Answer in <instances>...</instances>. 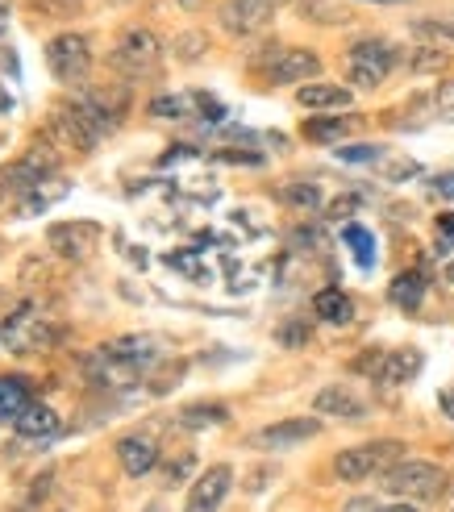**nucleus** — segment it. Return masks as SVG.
<instances>
[{"label":"nucleus","instance_id":"19","mask_svg":"<svg viewBox=\"0 0 454 512\" xmlns=\"http://www.w3.org/2000/svg\"><path fill=\"white\" fill-rule=\"evenodd\" d=\"M105 354H113L117 363H125V367H134V371H142V367H150L159 358V342L150 338V334H138V338H117V342H109V346H100Z\"/></svg>","mask_w":454,"mask_h":512},{"label":"nucleus","instance_id":"37","mask_svg":"<svg viewBox=\"0 0 454 512\" xmlns=\"http://www.w3.org/2000/svg\"><path fill=\"white\" fill-rule=\"evenodd\" d=\"M280 342H284V346L309 342V329H305V325H284V329H280Z\"/></svg>","mask_w":454,"mask_h":512},{"label":"nucleus","instance_id":"24","mask_svg":"<svg viewBox=\"0 0 454 512\" xmlns=\"http://www.w3.org/2000/svg\"><path fill=\"white\" fill-rule=\"evenodd\" d=\"M350 125H355L350 117L321 113V117H309V121H305V130H300V134H305L309 142H317V146H330V142H342V138L350 134Z\"/></svg>","mask_w":454,"mask_h":512},{"label":"nucleus","instance_id":"21","mask_svg":"<svg viewBox=\"0 0 454 512\" xmlns=\"http://www.w3.org/2000/svg\"><path fill=\"white\" fill-rule=\"evenodd\" d=\"M313 313L325 325H350V321H355V300H350L342 288H321L313 296Z\"/></svg>","mask_w":454,"mask_h":512},{"label":"nucleus","instance_id":"43","mask_svg":"<svg viewBox=\"0 0 454 512\" xmlns=\"http://www.w3.org/2000/svg\"><path fill=\"white\" fill-rule=\"evenodd\" d=\"M380 512H417L409 500H400V504H388V508H380Z\"/></svg>","mask_w":454,"mask_h":512},{"label":"nucleus","instance_id":"46","mask_svg":"<svg viewBox=\"0 0 454 512\" xmlns=\"http://www.w3.org/2000/svg\"><path fill=\"white\" fill-rule=\"evenodd\" d=\"M9 25V5H0V30H5Z\"/></svg>","mask_w":454,"mask_h":512},{"label":"nucleus","instance_id":"3","mask_svg":"<svg viewBox=\"0 0 454 512\" xmlns=\"http://www.w3.org/2000/svg\"><path fill=\"white\" fill-rule=\"evenodd\" d=\"M396 46L384 38H363L346 50V80L355 88H380L396 67Z\"/></svg>","mask_w":454,"mask_h":512},{"label":"nucleus","instance_id":"10","mask_svg":"<svg viewBox=\"0 0 454 512\" xmlns=\"http://www.w3.org/2000/svg\"><path fill=\"white\" fill-rule=\"evenodd\" d=\"M321 433L317 417H288V421H275L263 425L259 433H250V446L255 450H292V446H305L309 438Z\"/></svg>","mask_w":454,"mask_h":512},{"label":"nucleus","instance_id":"50","mask_svg":"<svg viewBox=\"0 0 454 512\" xmlns=\"http://www.w3.org/2000/svg\"><path fill=\"white\" fill-rule=\"evenodd\" d=\"M0 196H5V184H0Z\"/></svg>","mask_w":454,"mask_h":512},{"label":"nucleus","instance_id":"2","mask_svg":"<svg viewBox=\"0 0 454 512\" xmlns=\"http://www.w3.org/2000/svg\"><path fill=\"white\" fill-rule=\"evenodd\" d=\"M400 458H405V442L396 438H384V442H363V446H350L334 458V475L342 483H363V479H375L392 471Z\"/></svg>","mask_w":454,"mask_h":512},{"label":"nucleus","instance_id":"29","mask_svg":"<svg viewBox=\"0 0 454 512\" xmlns=\"http://www.w3.org/2000/svg\"><path fill=\"white\" fill-rule=\"evenodd\" d=\"M300 17H309V21H321V25H346L350 13L330 5V0H300Z\"/></svg>","mask_w":454,"mask_h":512},{"label":"nucleus","instance_id":"4","mask_svg":"<svg viewBox=\"0 0 454 512\" xmlns=\"http://www.w3.org/2000/svg\"><path fill=\"white\" fill-rule=\"evenodd\" d=\"M0 334H5V346L13 354H30L42 346H55L59 329L38 313V304H17V309L5 317V329H0Z\"/></svg>","mask_w":454,"mask_h":512},{"label":"nucleus","instance_id":"9","mask_svg":"<svg viewBox=\"0 0 454 512\" xmlns=\"http://www.w3.org/2000/svg\"><path fill=\"white\" fill-rule=\"evenodd\" d=\"M355 371L371 375L375 383L396 388V383H409L421 371V350H371L355 363Z\"/></svg>","mask_w":454,"mask_h":512},{"label":"nucleus","instance_id":"33","mask_svg":"<svg viewBox=\"0 0 454 512\" xmlns=\"http://www.w3.org/2000/svg\"><path fill=\"white\" fill-rule=\"evenodd\" d=\"M192 109L205 117V121H221L225 117V105H221L217 96H209V92H192Z\"/></svg>","mask_w":454,"mask_h":512},{"label":"nucleus","instance_id":"6","mask_svg":"<svg viewBox=\"0 0 454 512\" xmlns=\"http://www.w3.org/2000/svg\"><path fill=\"white\" fill-rule=\"evenodd\" d=\"M255 67L271 84H300V80H317L321 59L305 46H271L267 55L255 59Z\"/></svg>","mask_w":454,"mask_h":512},{"label":"nucleus","instance_id":"5","mask_svg":"<svg viewBox=\"0 0 454 512\" xmlns=\"http://www.w3.org/2000/svg\"><path fill=\"white\" fill-rule=\"evenodd\" d=\"M46 67H50V75H55L59 84L80 88V84L88 80V71H92L88 38H80V34H59V38H50V46H46Z\"/></svg>","mask_w":454,"mask_h":512},{"label":"nucleus","instance_id":"40","mask_svg":"<svg viewBox=\"0 0 454 512\" xmlns=\"http://www.w3.org/2000/svg\"><path fill=\"white\" fill-rule=\"evenodd\" d=\"M342 512H380V504H375L371 496H359V500H350Z\"/></svg>","mask_w":454,"mask_h":512},{"label":"nucleus","instance_id":"7","mask_svg":"<svg viewBox=\"0 0 454 512\" xmlns=\"http://www.w3.org/2000/svg\"><path fill=\"white\" fill-rule=\"evenodd\" d=\"M159 55H163L159 38L150 34V30H138V25H134V30H125V34L117 38L109 63H113L121 75H146V71L159 67Z\"/></svg>","mask_w":454,"mask_h":512},{"label":"nucleus","instance_id":"12","mask_svg":"<svg viewBox=\"0 0 454 512\" xmlns=\"http://www.w3.org/2000/svg\"><path fill=\"white\" fill-rule=\"evenodd\" d=\"M80 105H84V113L100 125V130H117L121 125V117H125V109H130V92H125L121 84H105V88H88V92H80Z\"/></svg>","mask_w":454,"mask_h":512},{"label":"nucleus","instance_id":"17","mask_svg":"<svg viewBox=\"0 0 454 512\" xmlns=\"http://www.w3.org/2000/svg\"><path fill=\"white\" fill-rule=\"evenodd\" d=\"M13 429H17V438L21 442H50L59 433V413L50 404H30L25 413L13 421Z\"/></svg>","mask_w":454,"mask_h":512},{"label":"nucleus","instance_id":"48","mask_svg":"<svg viewBox=\"0 0 454 512\" xmlns=\"http://www.w3.org/2000/svg\"><path fill=\"white\" fill-rule=\"evenodd\" d=\"M371 5H405V0H371Z\"/></svg>","mask_w":454,"mask_h":512},{"label":"nucleus","instance_id":"20","mask_svg":"<svg viewBox=\"0 0 454 512\" xmlns=\"http://www.w3.org/2000/svg\"><path fill=\"white\" fill-rule=\"evenodd\" d=\"M71 192V184L63 175H46L38 188H30L21 200H17V217H34V213H42V209H50V204H59L63 196Z\"/></svg>","mask_w":454,"mask_h":512},{"label":"nucleus","instance_id":"41","mask_svg":"<svg viewBox=\"0 0 454 512\" xmlns=\"http://www.w3.org/2000/svg\"><path fill=\"white\" fill-rule=\"evenodd\" d=\"M417 171H421V167L405 159V163H392V167H388V179H405V175H417Z\"/></svg>","mask_w":454,"mask_h":512},{"label":"nucleus","instance_id":"22","mask_svg":"<svg viewBox=\"0 0 454 512\" xmlns=\"http://www.w3.org/2000/svg\"><path fill=\"white\" fill-rule=\"evenodd\" d=\"M30 404V383L21 375H0V421H17Z\"/></svg>","mask_w":454,"mask_h":512},{"label":"nucleus","instance_id":"15","mask_svg":"<svg viewBox=\"0 0 454 512\" xmlns=\"http://www.w3.org/2000/svg\"><path fill=\"white\" fill-rule=\"evenodd\" d=\"M117 463L130 479H142L146 471H155V463H159L155 438H146V433H125V438L117 442Z\"/></svg>","mask_w":454,"mask_h":512},{"label":"nucleus","instance_id":"8","mask_svg":"<svg viewBox=\"0 0 454 512\" xmlns=\"http://www.w3.org/2000/svg\"><path fill=\"white\" fill-rule=\"evenodd\" d=\"M50 134H55V142L59 146H75V150H88L100 142V125L84 113V105L80 100H71V105H55V113H50Z\"/></svg>","mask_w":454,"mask_h":512},{"label":"nucleus","instance_id":"49","mask_svg":"<svg viewBox=\"0 0 454 512\" xmlns=\"http://www.w3.org/2000/svg\"><path fill=\"white\" fill-rule=\"evenodd\" d=\"M267 5H271V9H280V5H288V0H267Z\"/></svg>","mask_w":454,"mask_h":512},{"label":"nucleus","instance_id":"47","mask_svg":"<svg viewBox=\"0 0 454 512\" xmlns=\"http://www.w3.org/2000/svg\"><path fill=\"white\" fill-rule=\"evenodd\" d=\"M142 512H163V504H159V500H150V504H146Z\"/></svg>","mask_w":454,"mask_h":512},{"label":"nucleus","instance_id":"14","mask_svg":"<svg viewBox=\"0 0 454 512\" xmlns=\"http://www.w3.org/2000/svg\"><path fill=\"white\" fill-rule=\"evenodd\" d=\"M230 488H234V471L225 467V463L209 467L205 475H200V479L192 483V492H188V508H184V512H217V508L225 504V496H230Z\"/></svg>","mask_w":454,"mask_h":512},{"label":"nucleus","instance_id":"51","mask_svg":"<svg viewBox=\"0 0 454 512\" xmlns=\"http://www.w3.org/2000/svg\"><path fill=\"white\" fill-rule=\"evenodd\" d=\"M17 512H25V508H17Z\"/></svg>","mask_w":454,"mask_h":512},{"label":"nucleus","instance_id":"13","mask_svg":"<svg viewBox=\"0 0 454 512\" xmlns=\"http://www.w3.org/2000/svg\"><path fill=\"white\" fill-rule=\"evenodd\" d=\"M46 242L55 246L59 259H88L92 246L100 242V225H96V221H63V225H50Z\"/></svg>","mask_w":454,"mask_h":512},{"label":"nucleus","instance_id":"32","mask_svg":"<svg viewBox=\"0 0 454 512\" xmlns=\"http://www.w3.org/2000/svg\"><path fill=\"white\" fill-rule=\"evenodd\" d=\"M167 263H171L175 271H184L188 279H196V284H205V279H209V267H200V263H196V254H188V250H171V254H167Z\"/></svg>","mask_w":454,"mask_h":512},{"label":"nucleus","instance_id":"31","mask_svg":"<svg viewBox=\"0 0 454 512\" xmlns=\"http://www.w3.org/2000/svg\"><path fill=\"white\" fill-rule=\"evenodd\" d=\"M205 50H209V38H205V34H196V30H188V34L175 38V59H184V63L205 59Z\"/></svg>","mask_w":454,"mask_h":512},{"label":"nucleus","instance_id":"34","mask_svg":"<svg viewBox=\"0 0 454 512\" xmlns=\"http://www.w3.org/2000/svg\"><path fill=\"white\" fill-rule=\"evenodd\" d=\"M338 159H342V163H371V159H380V146H371V142L338 146Z\"/></svg>","mask_w":454,"mask_h":512},{"label":"nucleus","instance_id":"25","mask_svg":"<svg viewBox=\"0 0 454 512\" xmlns=\"http://www.w3.org/2000/svg\"><path fill=\"white\" fill-rule=\"evenodd\" d=\"M230 413H225V404H188L175 413V425L180 429H213V425H225Z\"/></svg>","mask_w":454,"mask_h":512},{"label":"nucleus","instance_id":"38","mask_svg":"<svg viewBox=\"0 0 454 512\" xmlns=\"http://www.w3.org/2000/svg\"><path fill=\"white\" fill-rule=\"evenodd\" d=\"M221 159H230V163H263V155H255V150H221Z\"/></svg>","mask_w":454,"mask_h":512},{"label":"nucleus","instance_id":"44","mask_svg":"<svg viewBox=\"0 0 454 512\" xmlns=\"http://www.w3.org/2000/svg\"><path fill=\"white\" fill-rule=\"evenodd\" d=\"M442 408H446V413L454 417V388H450V392H442Z\"/></svg>","mask_w":454,"mask_h":512},{"label":"nucleus","instance_id":"18","mask_svg":"<svg viewBox=\"0 0 454 512\" xmlns=\"http://www.w3.org/2000/svg\"><path fill=\"white\" fill-rule=\"evenodd\" d=\"M350 88H342V84H300L296 88V105L300 109H313V113H338V109H346L350 105Z\"/></svg>","mask_w":454,"mask_h":512},{"label":"nucleus","instance_id":"42","mask_svg":"<svg viewBox=\"0 0 454 512\" xmlns=\"http://www.w3.org/2000/svg\"><path fill=\"white\" fill-rule=\"evenodd\" d=\"M438 229H442V234H454V217L442 213V217H438Z\"/></svg>","mask_w":454,"mask_h":512},{"label":"nucleus","instance_id":"1","mask_svg":"<svg viewBox=\"0 0 454 512\" xmlns=\"http://www.w3.org/2000/svg\"><path fill=\"white\" fill-rule=\"evenodd\" d=\"M380 488L396 500H438L446 492V471L434 467V463H425V458H400V463L392 471L380 475Z\"/></svg>","mask_w":454,"mask_h":512},{"label":"nucleus","instance_id":"27","mask_svg":"<svg viewBox=\"0 0 454 512\" xmlns=\"http://www.w3.org/2000/svg\"><path fill=\"white\" fill-rule=\"evenodd\" d=\"M413 34H417V38H425L430 46H454V13L413 21Z\"/></svg>","mask_w":454,"mask_h":512},{"label":"nucleus","instance_id":"26","mask_svg":"<svg viewBox=\"0 0 454 512\" xmlns=\"http://www.w3.org/2000/svg\"><path fill=\"white\" fill-rule=\"evenodd\" d=\"M280 200L292 204L296 213H317L321 209V188L313 184V179H292V184L280 188Z\"/></svg>","mask_w":454,"mask_h":512},{"label":"nucleus","instance_id":"36","mask_svg":"<svg viewBox=\"0 0 454 512\" xmlns=\"http://www.w3.org/2000/svg\"><path fill=\"white\" fill-rule=\"evenodd\" d=\"M188 471H192V454H180V458H175V463H167V467H163L167 483H180V479H188Z\"/></svg>","mask_w":454,"mask_h":512},{"label":"nucleus","instance_id":"39","mask_svg":"<svg viewBox=\"0 0 454 512\" xmlns=\"http://www.w3.org/2000/svg\"><path fill=\"white\" fill-rule=\"evenodd\" d=\"M355 204H359L355 196H342V200H334V204H330V217H346V213H355Z\"/></svg>","mask_w":454,"mask_h":512},{"label":"nucleus","instance_id":"28","mask_svg":"<svg viewBox=\"0 0 454 512\" xmlns=\"http://www.w3.org/2000/svg\"><path fill=\"white\" fill-rule=\"evenodd\" d=\"M346 246H350V254H355V263L363 267V271H371L375 267V238L367 234L363 225H346Z\"/></svg>","mask_w":454,"mask_h":512},{"label":"nucleus","instance_id":"35","mask_svg":"<svg viewBox=\"0 0 454 512\" xmlns=\"http://www.w3.org/2000/svg\"><path fill=\"white\" fill-rule=\"evenodd\" d=\"M434 113L442 121H454V80H442L438 92H434Z\"/></svg>","mask_w":454,"mask_h":512},{"label":"nucleus","instance_id":"23","mask_svg":"<svg viewBox=\"0 0 454 512\" xmlns=\"http://www.w3.org/2000/svg\"><path fill=\"white\" fill-rule=\"evenodd\" d=\"M388 300L396 304V309H405V313L421 309V300H425V275L421 271H400L392 279V288H388Z\"/></svg>","mask_w":454,"mask_h":512},{"label":"nucleus","instance_id":"30","mask_svg":"<svg viewBox=\"0 0 454 512\" xmlns=\"http://www.w3.org/2000/svg\"><path fill=\"white\" fill-rule=\"evenodd\" d=\"M150 113L163 117V121H180L192 113V92L188 96H155L150 100Z\"/></svg>","mask_w":454,"mask_h":512},{"label":"nucleus","instance_id":"11","mask_svg":"<svg viewBox=\"0 0 454 512\" xmlns=\"http://www.w3.org/2000/svg\"><path fill=\"white\" fill-rule=\"evenodd\" d=\"M221 25H225V34H234V38H250V34H263L275 9L267 5V0H225L221 5Z\"/></svg>","mask_w":454,"mask_h":512},{"label":"nucleus","instance_id":"45","mask_svg":"<svg viewBox=\"0 0 454 512\" xmlns=\"http://www.w3.org/2000/svg\"><path fill=\"white\" fill-rule=\"evenodd\" d=\"M9 109H13V96H9L5 88H0V113H9Z\"/></svg>","mask_w":454,"mask_h":512},{"label":"nucleus","instance_id":"16","mask_svg":"<svg viewBox=\"0 0 454 512\" xmlns=\"http://www.w3.org/2000/svg\"><path fill=\"white\" fill-rule=\"evenodd\" d=\"M313 413H325V417H338V421H363L367 417V404L346 388V383H334V388H321L313 396Z\"/></svg>","mask_w":454,"mask_h":512}]
</instances>
